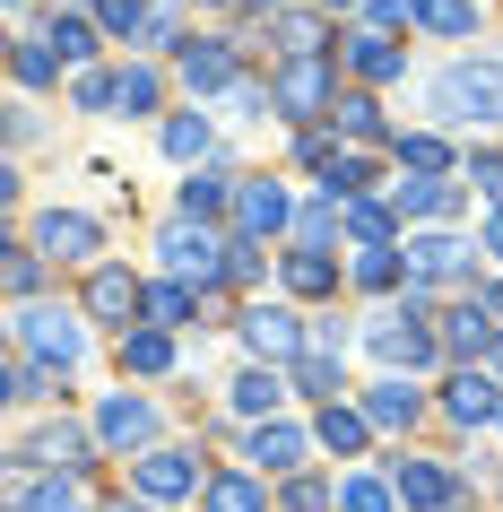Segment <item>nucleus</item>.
Wrapping results in <instances>:
<instances>
[{"label":"nucleus","mask_w":503,"mask_h":512,"mask_svg":"<svg viewBox=\"0 0 503 512\" xmlns=\"http://www.w3.org/2000/svg\"><path fill=\"white\" fill-rule=\"evenodd\" d=\"M425 113L451 131H503V61H451L425 87Z\"/></svg>","instance_id":"obj_1"},{"label":"nucleus","mask_w":503,"mask_h":512,"mask_svg":"<svg viewBox=\"0 0 503 512\" xmlns=\"http://www.w3.org/2000/svg\"><path fill=\"white\" fill-rule=\"evenodd\" d=\"M165 278L174 287H217V278H235V235H217V226H191V217H174L165 226Z\"/></svg>","instance_id":"obj_2"},{"label":"nucleus","mask_w":503,"mask_h":512,"mask_svg":"<svg viewBox=\"0 0 503 512\" xmlns=\"http://www.w3.org/2000/svg\"><path fill=\"white\" fill-rule=\"evenodd\" d=\"M9 348H27L44 374H70L87 356V330H79V313H61V304H27L18 330H9Z\"/></svg>","instance_id":"obj_3"},{"label":"nucleus","mask_w":503,"mask_h":512,"mask_svg":"<svg viewBox=\"0 0 503 512\" xmlns=\"http://www.w3.org/2000/svg\"><path fill=\"white\" fill-rule=\"evenodd\" d=\"M365 348L382 356V365H408V374H417V365H434V348H443V339H434V330H425V296H408L399 304V313H382V322H365Z\"/></svg>","instance_id":"obj_4"},{"label":"nucleus","mask_w":503,"mask_h":512,"mask_svg":"<svg viewBox=\"0 0 503 512\" xmlns=\"http://www.w3.org/2000/svg\"><path fill=\"white\" fill-rule=\"evenodd\" d=\"M243 348L261 356V365H278V374H295V365L313 356V330L295 322L287 304H252V313H243Z\"/></svg>","instance_id":"obj_5"},{"label":"nucleus","mask_w":503,"mask_h":512,"mask_svg":"<svg viewBox=\"0 0 503 512\" xmlns=\"http://www.w3.org/2000/svg\"><path fill=\"white\" fill-rule=\"evenodd\" d=\"M96 443H105V452H157V400L113 391V400L96 408Z\"/></svg>","instance_id":"obj_6"},{"label":"nucleus","mask_w":503,"mask_h":512,"mask_svg":"<svg viewBox=\"0 0 503 512\" xmlns=\"http://www.w3.org/2000/svg\"><path fill=\"white\" fill-rule=\"evenodd\" d=\"M131 486L148 495V504H174V495H191L200 486V452H174V443H157V452L131 460Z\"/></svg>","instance_id":"obj_7"},{"label":"nucleus","mask_w":503,"mask_h":512,"mask_svg":"<svg viewBox=\"0 0 503 512\" xmlns=\"http://www.w3.org/2000/svg\"><path fill=\"white\" fill-rule=\"evenodd\" d=\"M269 105L287 113V122H313V113H330L339 96H330V70H321V61H287V70L269 79Z\"/></svg>","instance_id":"obj_8"},{"label":"nucleus","mask_w":503,"mask_h":512,"mask_svg":"<svg viewBox=\"0 0 503 512\" xmlns=\"http://www.w3.org/2000/svg\"><path fill=\"white\" fill-rule=\"evenodd\" d=\"M443 278H469V243L460 235H408V287H443Z\"/></svg>","instance_id":"obj_9"},{"label":"nucleus","mask_w":503,"mask_h":512,"mask_svg":"<svg viewBox=\"0 0 503 512\" xmlns=\"http://www.w3.org/2000/svg\"><path fill=\"white\" fill-rule=\"evenodd\" d=\"M96 243H105V226L79 217V209H53L35 226V252H44V261H96Z\"/></svg>","instance_id":"obj_10"},{"label":"nucleus","mask_w":503,"mask_h":512,"mask_svg":"<svg viewBox=\"0 0 503 512\" xmlns=\"http://www.w3.org/2000/svg\"><path fill=\"white\" fill-rule=\"evenodd\" d=\"M87 313H96V322H148V287H139L131 270H96L87 278Z\"/></svg>","instance_id":"obj_11"},{"label":"nucleus","mask_w":503,"mask_h":512,"mask_svg":"<svg viewBox=\"0 0 503 512\" xmlns=\"http://www.w3.org/2000/svg\"><path fill=\"white\" fill-rule=\"evenodd\" d=\"M287 226V183H243L235 191V243H269Z\"/></svg>","instance_id":"obj_12"},{"label":"nucleus","mask_w":503,"mask_h":512,"mask_svg":"<svg viewBox=\"0 0 503 512\" xmlns=\"http://www.w3.org/2000/svg\"><path fill=\"white\" fill-rule=\"evenodd\" d=\"M183 87H191V96L235 87V44H226V35H191V44H183Z\"/></svg>","instance_id":"obj_13"},{"label":"nucleus","mask_w":503,"mask_h":512,"mask_svg":"<svg viewBox=\"0 0 503 512\" xmlns=\"http://www.w3.org/2000/svg\"><path fill=\"white\" fill-rule=\"evenodd\" d=\"M304 452H313V434H304V426H278V417L252 426V469H269V478H295Z\"/></svg>","instance_id":"obj_14"},{"label":"nucleus","mask_w":503,"mask_h":512,"mask_svg":"<svg viewBox=\"0 0 503 512\" xmlns=\"http://www.w3.org/2000/svg\"><path fill=\"white\" fill-rule=\"evenodd\" d=\"M391 486H399V504H408V512H443V504H460L451 469H434V460H399Z\"/></svg>","instance_id":"obj_15"},{"label":"nucleus","mask_w":503,"mask_h":512,"mask_svg":"<svg viewBox=\"0 0 503 512\" xmlns=\"http://www.w3.org/2000/svg\"><path fill=\"white\" fill-rule=\"evenodd\" d=\"M391 209L399 217H451V209H460V183H451V174H399Z\"/></svg>","instance_id":"obj_16"},{"label":"nucleus","mask_w":503,"mask_h":512,"mask_svg":"<svg viewBox=\"0 0 503 512\" xmlns=\"http://www.w3.org/2000/svg\"><path fill=\"white\" fill-rule=\"evenodd\" d=\"M503 339V322H495V304L477 296V304H460V313H443V348L451 356H486Z\"/></svg>","instance_id":"obj_17"},{"label":"nucleus","mask_w":503,"mask_h":512,"mask_svg":"<svg viewBox=\"0 0 503 512\" xmlns=\"http://www.w3.org/2000/svg\"><path fill=\"white\" fill-rule=\"evenodd\" d=\"M18 469H70V478H79L87 469V434L79 426H44L27 452H18Z\"/></svg>","instance_id":"obj_18"},{"label":"nucleus","mask_w":503,"mask_h":512,"mask_svg":"<svg viewBox=\"0 0 503 512\" xmlns=\"http://www.w3.org/2000/svg\"><path fill=\"white\" fill-rule=\"evenodd\" d=\"M443 408L460 417V426H486V417H503V382L469 365V374H451V400H443Z\"/></svg>","instance_id":"obj_19"},{"label":"nucleus","mask_w":503,"mask_h":512,"mask_svg":"<svg viewBox=\"0 0 503 512\" xmlns=\"http://www.w3.org/2000/svg\"><path fill=\"white\" fill-rule=\"evenodd\" d=\"M226 400H235V417L269 426V408L287 400V374H278V365H252V374H235V391H226Z\"/></svg>","instance_id":"obj_20"},{"label":"nucleus","mask_w":503,"mask_h":512,"mask_svg":"<svg viewBox=\"0 0 503 512\" xmlns=\"http://www.w3.org/2000/svg\"><path fill=\"white\" fill-rule=\"evenodd\" d=\"M365 417H373L382 434H399V426H417V417H425V400L391 374V382H373V391H365Z\"/></svg>","instance_id":"obj_21"},{"label":"nucleus","mask_w":503,"mask_h":512,"mask_svg":"<svg viewBox=\"0 0 503 512\" xmlns=\"http://www.w3.org/2000/svg\"><path fill=\"white\" fill-rule=\"evenodd\" d=\"M365 434H373V417H365V408L330 400V408H321V426H313V443H330L339 460H356V452H365Z\"/></svg>","instance_id":"obj_22"},{"label":"nucleus","mask_w":503,"mask_h":512,"mask_svg":"<svg viewBox=\"0 0 503 512\" xmlns=\"http://www.w3.org/2000/svg\"><path fill=\"white\" fill-rule=\"evenodd\" d=\"M9 512H79V478H70V469H44L35 486L9 495Z\"/></svg>","instance_id":"obj_23"},{"label":"nucleus","mask_w":503,"mask_h":512,"mask_svg":"<svg viewBox=\"0 0 503 512\" xmlns=\"http://www.w3.org/2000/svg\"><path fill=\"white\" fill-rule=\"evenodd\" d=\"M339 512H399V486L373 478V469H347L339 478Z\"/></svg>","instance_id":"obj_24"},{"label":"nucleus","mask_w":503,"mask_h":512,"mask_svg":"<svg viewBox=\"0 0 503 512\" xmlns=\"http://www.w3.org/2000/svg\"><path fill=\"white\" fill-rule=\"evenodd\" d=\"M209 148H217L209 113H174V122H165V157H174V165H200Z\"/></svg>","instance_id":"obj_25"},{"label":"nucleus","mask_w":503,"mask_h":512,"mask_svg":"<svg viewBox=\"0 0 503 512\" xmlns=\"http://www.w3.org/2000/svg\"><path fill=\"white\" fill-rule=\"evenodd\" d=\"M122 365H131V374H165V365H174V330H122Z\"/></svg>","instance_id":"obj_26"},{"label":"nucleus","mask_w":503,"mask_h":512,"mask_svg":"<svg viewBox=\"0 0 503 512\" xmlns=\"http://www.w3.org/2000/svg\"><path fill=\"white\" fill-rule=\"evenodd\" d=\"M235 191L243 183H226V174H191V183H183V217H191V226H209L217 209H235Z\"/></svg>","instance_id":"obj_27"},{"label":"nucleus","mask_w":503,"mask_h":512,"mask_svg":"<svg viewBox=\"0 0 503 512\" xmlns=\"http://www.w3.org/2000/svg\"><path fill=\"white\" fill-rule=\"evenodd\" d=\"M347 53H356V70H365V79H399V70H408V53H399L391 35H347Z\"/></svg>","instance_id":"obj_28"},{"label":"nucleus","mask_w":503,"mask_h":512,"mask_svg":"<svg viewBox=\"0 0 503 512\" xmlns=\"http://www.w3.org/2000/svg\"><path fill=\"white\" fill-rule=\"evenodd\" d=\"M391 217L382 200H347V235H356V252H391Z\"/></svg>","instance_id":"obj_29"},{"label":"nucleus","mask_w":503,"mask_h":512,"mask_svg":"<svg viewBox=\"0 0 503 512\" xmlns=\"http://www.w3.org/2000/svg\"><path fill=\"white\" fill-rule=\"evenodd\" d=\"M287 287L295 296H330L339 287V261L330 252H287Z\"/></svg>","instance_id":"obj_30"},{"label":"nucleus","mask_w":503,"mask_h":512,"mask_svg":"<svg viewBox=\"0 0 503 512\" xmlns=\"http://www.w3.org/2000/svg\"><path fill=\"white\" fill-rule=\"evenodd\" d=\"M200 512H269V504H261V486H252V478H209V486H200Z\"/></svg>","instance_id":"obj_31"},{"label":"nucleus","mask_w":503,"mask_h":512,"mask_svg":"<svg viewBox=\"0 0 503 512\" xmlns=\"http://www.w3.org/2000/svg\"><path fill=\"white\" fill-rule=\"evenodd\" d=\"M391 157H399V174H443V139L434 131H399Z\"/></svg>","instance_id":"obj_32"},{"label":"nucleus","mask_w":503,"mask_h":512,"mask_svg":"<svg viewBox=\"0 0 503 512\" xmlns=\"http://www.w3.org/2000/svg\"><path fill=\"white\" fill-rule=\"evenodd\" d=\"M417 27L425 35H477V0H425Z\"/></svg>","instance_id":"obj_33"},{"label":"nucleus","mask_w":503,"mask_h":512,"mask_svg":"<svg viewBox=\"0 0 503 512\" xmlns=\"http://www.w3.org/2000/svg\"><path fill=\"white\" fill-rule=\"evenodd\" d=\"M44 44H53L61 61H96V27H87V18H70V9H61L53 27H44Z\"/></svg>","instance_id":"obj_34"},{"label":"nucleus","mask_w":503,"mask_h":512,"mask_svg":"<svg viewBox=\"0 0 503 512\" xmlns=\"http://www.w3.org/2000/svg\"><path fill=\"white\" fill-rule=\"evenodd\" d=\"M183 322H191V287L157 278V287H148V330H183Z\"/></svg>","instance_id":"obj_35"},{"label":"nucleus","mask_w":503,"mask_h":512,"mask_svg":"<svg viewBox=\"0 0 503 512\" xmlns=\"http://www.w3.org/2000/svg\"><path fill=\"white\" fill-rule=\"evenodd\" d=\"M157 96H165L157 70H113V105L122 113H157Z\"/></svg>","instance_id":"obj_36"},{"label":"nucleus","mask_w":503,"mask_h":512,"mask_svg":"<svg viewBox=\"0 0 503 512\" xmlns=\"http://www.w3.org/2000/svg\"><path fill=\"white\" fill-rule=\"evenodd\" d=\"M0 400H9V408H35V400H44V365H35L27 348H9V391H0Z\"/></svg>","instance_id":"obj_37"},{"label":"nucleus","mask_w":503,"mask_h":512,"mask_svg":"<svg viewBox=\"0 0 503 512\" xmlns=\"http://www.w3.org/2000/svg\"><path fill=\"white\" fill-rule=\"evenodd\" d=\"M295 391H313V400L330 408L347 391V382H339V356H304V365H295Z\"/></svg>","instance_id":"obj_38"},{"label":"nucleus","mask_w":503,"mask_h":512,"mask_svg":"<svg viewBox=\"0 0 503 512\" xmlns=\"http://www.w3.org/2000/svg\"><path fill=\"white\" fill-rule=\"evenodd\" d=\"M399 278H408V252H356V287L382 296V287H399Z\"/></svg>","instance_id":"obj_39"},{"label":"nucleus","mask_w":503,"mask_h":512,"mask_svg":"<svg viewBox=\"0 0 503 512\" xmlns=\"http://www.w3.org/2000/svg\"><path fill=\"white\" fill-rule=\"evenodd\" d=\"M53 44H44V35H18V53H9V70H18V79H27V87H44V79H53Z\"/></svg>","instance_id":"obj_40"},{"label":"nucleus","mask_w":503,"mask_h":512,"mask_svg":"<svg viewBox=\"0 0 503 512\" xmlns=\"http://www.w3.org/2000/svg\"><path fill=\"white\" fill-rule=\"evenodd\" d=\"M278 504H287V512H339V486H330V478H287Z\"/></svg>","instance_id":"obj_41"},{"label":"nucleus","mask_w":503,"mask_h":512,"mask_svg":"<svg viewBox=\"0 0 503 512\" xmlns=\"http://www.w3.org/2000/svg\"><path fill=\"white\" fill-rule=\"evenodd\" d=\"M96 18H105V35L139 44V27H148V0H96Z\"/></svg>","instance_id":"obj_42"},{"label":"nucleus","mask_w":503,"mask_h":512,"mask_svg":"<svg viewBox=\"0 0 503 512\" xmlns=\"http://www.w3.org/2000/svg\"><path fill=\"white\" fill-rule=\"evenodd\" d=\"M330 113H339V131H347V139H382V113H373V96H339Z\"/></svg>","instance_id":"obj_43"},{"label":"nucleus","mask_w":503,"mask_h":512,"mask_svg":"<svg viewBox=\"0 0 503 512\" xmlns=\"http://www.w3.org/2000/svg\"><path fill=\"white\" fill-rule=\"evenodd\" d=\"M278 44L287 61H321V18H278Z\"/></svg>","instance_id":"obj_44"},{"label":"nucleus","mask_w":503,"mask_h":512,"mask_svg":"<svg viewBox=\"0 0 503 512\" xmlns=\"http://www.w3.org/2000/svg\"><path fill=\"white\" fill-rule=\"evenodd\" d=\"M365 9H373V35H382V27H408L425 0H365Z\"/></svg>","instance_id":"obj_45"},{"label":"nucleus","mask_w":503,"mask_h":512,"mask_svg":"<svg viewBox=\"0 0 503 512\" xmlns=\"http://www.w3.org/2000/svg\"><path fill=\"white\" fill-rule=\"evenodd\" d=\"M70 96L96 113V105H113V79H105V70H79V87H70Z\"/></svg>","instance_id":"obj_46"},{"label":"nucleus","mask_w":503,"mask_h":512,"mask_svg":"<svg viewBox=\"0 0 503 512\" xmlns=\"http://www.w3.org/2000/svg\"><path fill=\"white\" fill-rule=\"evenodd\" d=\"M469 183H477V191H486V200L503 209V157H477V165H469Z\"/></svg>","instance_id":"obj_47"},{"label":"nucleus","mask_w":503,"mask_h":512,"mask_svg":"<svg viewBox=\"0 0 503 512\" xmlns=\"http://www.w3.org/2000/svg\"><path fill=\"white\" fill-rule=\"evenodd\" d=\"M174 27H183V18H174V9H148V27H139V44H148V53H157V44H174Z\"/></svg>","instance_id":"obj_48"},{"label":"nucleus","mask_w":503,"mask_h":512,"mask_svg":"<svg viewBox=\"0 0 503 512\" xmlns=\"http://www.w3.org/2000/svg\"><path fill=\"white\" fill-rule=\"evenodd\" d=\"M35 278H44V261H35V252H9V287H18V296H35Z\"/></svg>","instance_id":"obj_49"},{"label":"nucleus","mask_w":503,"mask_h":512,"mask_svg":"<svg viewBox=\"0 0 503 512\" xmlns=\"http://www.w3.org/2000/svg\"><path fill=\"white\" fill-rule=\"evenodd\" d=\"M235 287H261V243H235Z\"/></svg>","instance_id":"obj_50"},{"label":"nucleus","mask_w":503,"mask_h":512,"mask_svg":"<svg viewBox=\"0 0 503 512\" xmlns=\"http://www.w3.org/2000/svg\"><path fill=\"white\" fill-rule=\"evenodd\" d=\"M486 261H503V209L486 217Z\"/></svg>","instance_id":"obj_51"},{"label":"nucleus","mask_w":503,"mask_h":512,"mask_svg":"<svg viewBox=\"0 0 503 512\" xmlns=\"http://www.w3.org/2000/svg\"><path fill=\"white\" fill-rule=\"evenodd\" d=\"M105 512H157V504H131V495H122V504H105Z\"/></svg>","instance_id":"obj_52"},{"label":"nucleus","mask_w":503,"mask_h":512,"mask_svg":"<svg viewBox=\"0 0 503 512\" xmlns=\"http://www.w3.org/2000/svg\"><path fill=\"white\" fill-rule=\"evenodd\" d=\"M321 9H365V0H321Z\"/></svg>","instance_id":"obj_53"},{"label":"nucleus","mask_w":503,"mask_h":512,"mask_svg":"<svg viewBox=\"0 0 503 512\" xmlns=\"http://www.w3.org/2000/svg\"><path fill=\"white\" fill-rule=\"evenodd\" d=\"M61 9H70V0H53V18H61Z\"/></svg>","instance_id":"obj_54"},{"label":"nucleus","mask_w":503,"mask_h":512,"mask_svg":"<svg viewBox=\"0 0 503 512\" xmlns=\"http://www.w3.org/2000/svg\"><path fill=\"white\" fill-rule=\"evenodd\" d=\"M495 365H503V339H495Z\"/></svg>","instance_id":"obj_55"}]
</instances>
